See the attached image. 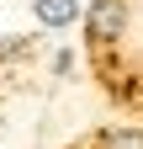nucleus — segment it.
<instances>
[{
  "mask_svg": "<svg viewBox=\"0 0 143 149\" xmlns=\"http://www.w3.org/2000/svg\"><path fill=\"white\" fill-rule=\"evenodd\" d=\"M96 149H143V128H106Z\"/></svg>",
  "mask_w": 143,
  "mask_h": 149,
  "instance_id": "obj_3",
  "label": "nucleus"
},
{
  "mask_svg": "<svg viewBox=\"0 0 143 149\" xmlns=\"http://www.w3.org/2000/svg\"><path fill=\"white\" fill-rule=\"evenodd\" d=\"M32 16H37L48 32H64V27L80 16V0H32Z\"/></svg>",
  "mask_w": 143,
  "mask_h": 149,
  "instance_id": "obj_2",
  "label": "nucleus"
},
{
  "mask_svg": "<svg viewBox=\"0 0 143 149\" xmlns=\"http://www.w3.org/2000/svg\"><path fill=\"white\" fill-rule=\"evenodd\" d=\"M85 27H90L96 43H117V37L127 32V0H96V6L85 11Z\"/></svg>",
  "mask_w": 143,
  "mask_h": 149,
  "instance_id": "obj_1",
  "label": "nucleus"
}]
</instances>
